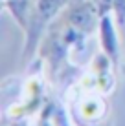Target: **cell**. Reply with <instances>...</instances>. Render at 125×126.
<instances>
[{
    "label": "cell",
    "instance_id": "1",
    "mask_svg": "<svg viewBox=\"0 0 125 126\" xmlns=\"http://www.w3.org/2000/svg\"><path fill=\"white\" fill-rule=\"evenodd\" d=\"M70 0H35L29 13L28 24H26V37H24V47H22V59L20 64L28 66L31 60L33 53L39 49L41 40L44 38L48 28L51 26L55 18L61 15V11L64 9V6Z\"/></svg>",
    "mask_w": 125,
    "mask_h": 126
},
{
    "label": "cell",
    "instance_id": "2",
    "mask_svg": "<svg viewBox=\"0 0 125 126\" xmlns=\"http://www.w3.org/2000/svg\"><path fill=\"white\" fill-rule=\"evenodd\" d=\"M61 18L83 35H88L100 28L101 13L94 0H70L61 11Z\"/></svg>",
    "mask_w": 125,
    "mask_h": 126
},
{
    "label": "cell",
    "instance_id": "3",
    "mask_svg": "<svg viewBox=\"0 0 125 126\" xmlns=\"http://www.w3.org/2000/svg\"><path fill=\"white\" fill-rule=\"evenodd\" d=\"M98 35H100V44L101 51L109 57V60L112 62L114 71L122 69V51H120V37L116 31V24L110 16V13L101 15L100 18V28H98Z\"/></svg>",
    "mask_w": 125,
    "mask_h": 126
},
{
    "label": "cell",
    "instance_id": "4",
    "mask_svg": "<svg viewBox=\"0 0 125 126\" xmlns=\"http://www.w3.org/2000/svg\"><path fill=\"white\" fill-rule=\"evenodd\" d=\"M53 123H55V126H72L66 111L63 110V106H55L53 108Z\"/></svg>",
    "mask_w": 125,
    "mask_h": 126
},
{
    "label": "cell",
    "instance_id": "5",
    "mask_svg": "<svg viewBox=\"0 0 125 126\" xmlns=\"http://www.w3.org/2000/svg\"><path fill=\"white\" fill-rule=\"evenodd\" d=\"M88 126H107L105 123H98V124H88Z\"/></svg>",
    "mask_w": 125,
    "mask_h": 126
},
{
    "label": "cell",
    "instance_id": "6",
    "mask_svg": "<svg viewBox=\"0 0 125 126\" xmlns=\"http://www.w3.org/2000/svg\"><path fill=\"white\" fill-rule=\"evenodd\" d=\"M120 73H122V75H125V64L122 66V69H120Z\"/></svg>",
    "mask_w": 125,
    "mask_h": 126
}]
</instances>
